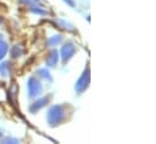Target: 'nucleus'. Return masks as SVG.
Instances as JSON below:
<instances>
[{
	"instance_id": "f257e3e1",
	"label": "nucleus",
	"mask_w": 156,
	"mask_h": 144,
	"mask_svg": "<svg viewBox=\"0 0 156 144\" xmlns=\"http://www.w3.org/2000/svg\"><path fill=\"white\" fill-rule=\"evenodd\" d=\"M64 117V111H63V107L61 106H55L50 109L48 111V122L53 126V125H57L58 122H61V120Z\"/></svg>"
},
{
	"instance_id": "f03ea898",
	"label": "nucleus",
	"mask_w": 156,
	"mask_h": 144,
	"mask_svg": "<svg viewBox=\"0 0 156 144\" xmlns=\"http://www.w3.org/2000/svg\"><path fill=\"white\" fill-rule=\"evenodd\" d=\"M88 82H90V72L88 69L82 74V76L79 79V81L76 82V86H75V90L78 92H82L87 86H88Z\"/></svg>"
},
{
	"instance_id": "7ed1b4c3",
	"label": "nucleus",
	"mask_w": 156,
	"mask_h": 144,
	"mask_svg": "<svg viewBox=\"0 0 156 144\" xmlns=\"http://www.w3.org/2000/svg\"><path fill=\"white\" fill-rule=\"evenodd\" d=\"M28 90H29V96L30 97H35L41 92V85L38 82V80H35L34 77H32L29 80V85H28Z\"/></svg>"
},
{
	"instance_id": "20e7f679",
	"label": "nucleus",
	"mask_w": 156,
	"mask_h": 144,
	"mask_svg": "<svg viewBox=\"0 0 156 144\" xmlns=\"http://www.w3.org/2000/svg\"><path fill=\"white\" fill-rule=\"evenodd\" d=\"M74 52H75V47H74V45H73V44H66V45L63 46V49H62V57H63V62H66V61L70 59V58L73 57Z\"/></svg>"
},
{
	"instance_id": "39448f33",
	"label": "nucleus",
	"mask_w": 156,
	"mask_h": 144,
	"mask_svg": "<svg viewBox=\"0 0 156 144\" xmlns=\"http://www.w3.org/2000/svg\"><path fill=\"white\" fill-rule=\"evenodd\" d=\"M47 102H48V98H47V97H45V98L40 99L39 102H35V103H34V104H33V106H32V107L29 108V110L34 113V111H37V110H39V109H41L42 107H45Z\"/></svg>"
},
{
	"instance_id": "423d86ee",
	"label": "nucleus",
	"mask_w": 156,
	"mask_h": 144,
	"mask_svg": "<svg viewBox=\"0 0 156 144\" xmlns=\"http://www.w3.org/2000/svg\"><path fill=\"white\" fill-rule=\"evenodd\" d=\"M57 61H58V53H57V51H52L51 53H50V56L47 57V64L50 66V67H53L56 63H57Z\"/></svg>"
},
{
	"instance_id": "0eeeda50",
	"label": "nucleus",
	"mask_w": 156,
	"mask_h": 144,
	"mask_svg": "<svg viewBox=\"0 0 156 144\" xmlns=\"http://www.w3.org/2000/svg\"><path fill=\"white\" fill-rule=\"evenodd\" d=\"M7 68H9V64H7V63H4V64L0 66V74H1L2 76H7V74H9Z\"/></svg>"
},
{
	"instance_id": "6e6552de",
	"label": "nucleus",
	"mask_w": 156,
	"mask_h": 144,
	"mask_svg": "<svg viewBox=\"0 0 156 144\" xmlns=\"http://www.w3.org/2000/svg\"><path fill=\"white\" fill-rule=\"evenodd\" d=\"M6 51H7V46H6V44L0 42V59H1V58L5 56Z\"/></svg>"
},
{
	"instance_id": "1a4fd4ad",
	"label": "nucleus",
	"mask_w": 156,
	"mask_h": 144,
	"mask_svg": "<svg viewBox=\"0 0 156 144\" xmlns=\"http://www.w3.org/2000/svg\"><path fill=\"white\" fill-rule=\"evenodd\" d=\"M61 39H62V36L58 35V38H53L52 40H48V44L50 45H56V44H58L61 41Z\"/></svg>"
},
{
	"instance_id": "9d476101",
	"label": "nucleus",
	"mask_w": 156,
	"mask_h": 144,
	"mask_svg": "<svg viewBox=\"0 0 156 144\" xmlns=\"http://www.w3.org/2000/svg\"><path fill=\"white\" fill-rule=\"evenodd\" d=\"M38 73H39V74H42V75H41L42 77H45V79H47V77H48V79L51 80V77H50V73L46 72L45 69H40V70H39Z\"/></svg>"
},
{
	"instance_id": "9b49d317",
	"label": "nucleus",
	"mask_w": 156,
	"mask_h": 144,
	"mask_svg": "<svg viewBox=\"0 0 156 144\" xmlns=\"http://www.w3.org/2000/svg\"><path fill=\"white\" fill-rule=\"evenodd\" d=\"M0 39H1V35H0Z\"/></svg>"
},
{
	"instance_id": "f8f14e48",
	"label": "nucleus",
	"mask_w": 156,
	"mask_h": 144,
	"mask_svg": "<svg viewBox=\"0 0 156 144\" xmlns=\"http://www.w3.org/2000/svg\"><path fill=\"white\" fill-rule=\"evenodd\" d=\"M0 22H1V20H0Z\"/></svg>"
}]
</instances>
